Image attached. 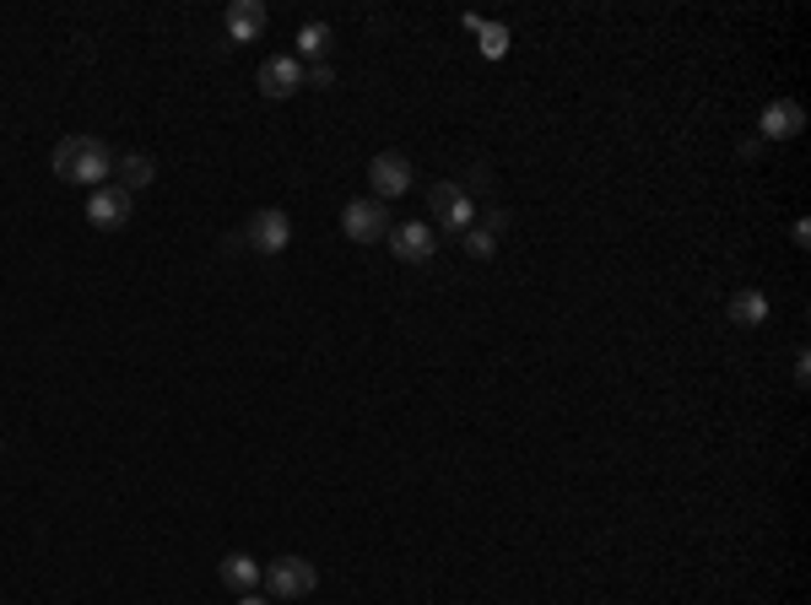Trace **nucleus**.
<instances>
[{"label":"nucleus","instance_id":"nucleus-8","mask_svg":"<svg viewBox=\"0 0 811 605\" xmlns=\"http://www.w3.org/2000/svg\"><path fill=\"white\" fill-rule=\"evenodd\" d=\"M243 239L254 243L260 254H282L287 243H292V216L277 211V205H266V211H254V216H249V233H243Z\"/></svg>","mask_w":811,"mask_h":605},{"label":"nucleus","instance_id":"nucleus-16","mask_svg":"<svg viewBox=\"0 0 811 605\" xmlns=\"http://www.w3.org/2000/svg\"><path fill=\"white\" fill-rule=\"evenodd\" d=\"M465 28H471V33L482 39V54H492V60H498V54L509 49V28H498V22H482V17H465Z\"/></svg>","mask_w":811,"mask_h":605},{"label":"nucleus","instance_id":"nucleus-13","mask_svg":"<svg viewBox=\"0 0 811 605\" xmlns=\"http://www.w3.org/2000/svg\"><path fill=\"white\" fill-rule=\"evenodd\" d=\"M114 179H120L124 195H136V190H147L158 179V162L147 158V152H124V158H114Z\"/></svg>","mask_w":811,"mask_h":605},{"label":"nucleus","instance_id":"nucleus-5","mask_svg":"<svg viewBox=\"0 0 811 605\" xmlns=\"http://www.w3.org/2000/svg\"><path fill=\"white\" fill-rule=\"evenodd\" d=\"M368 184H373V201H401L406 190H411V162L401 152H379V158L368 162Z\"/></svg>","mask_w":811,"mask_h":605},{"label":"nucleus","instance_id":"nucleus-17","mask_svg":"<svg viewBox=\"0 0 811 605\" xmlns=\"http://www.w3.org/2000/svg\"><path fill=\"white\" fill-rule=\"evenodd\" d=\"M460 243H465V254H471V260H492V254H498V239L487 233L482 222H477V228H465V233H460Z\"/></svg>","mask_w":811,"mask_h":605},{"label":"nucleus","instance_id":"nucleus-19","mask_svg":"<svg viewBox=\"0 0 811 605\" xmlns=\"http://www.w3.org/2000/svg\"><path fill=\"white\" fill-rule=\"evenodd\" d=\"M487 233H492V239H498V233H509V211H503V205H492V211H487V222H482Z\"/></svg>","mask_w":811,"mask_h":605},{"label":"nucleus","instance_id":"nucleus-11","mask_svg":"<svg viewBox=\"0 0 811 605\" xmlns=\"http://www.w3.org/2000/svg\"><path fill=\"white\" fill-rule=\"evenodd\" d=\"M266 6L260 0H233L228 11H222V28H228V43H254L266 33Z\"/></svg>","mask_w":811,"mask_h":605},{"label":"nucleus","instance_id":"nucleus-2","mask_svg":"<svg viewBox=\"0 0 811 605\" xmlns=\"http://www.w3.org/2000/svg\"><path fill=\"white\" fill-rule=\"evenodd\" d=\"M428 216L439 222V233H465V228H477V201H471V190L465 184H454V179H439L433 190H428Z\"/></svg>","mask_w":811,"mask_h":605},{"label":"nucleus","instance_id":"nucleus-1","mask_svg":"<svg viewBox=\"0 0 811 605\" xmlns=\"http://www.w3.org/2000/svg\"><path fill=\"white\" fill-rule=\"evenodd\" d=\"M49 162H54V173H60L66 184H81V190H103V184L114 179V152H109V141H98V135H66Z\"/></svg>","mask_w":811,"mask_h":605},{"label":"nucleus","instance_id":"nucleus-3","mask_svg":"<svg viewBox=\"0 0 811 605\" xmlns=\"http://www.w3.org/2000/svg\"><path fill=\"white\" fill-rule=\"evenodd\" d=\"M266 595L271 601H309L314 595V584H320V573L309 557H277V563H266Z\"/></svg>","mask_w":811,"mask_h":605},{"label":"nucleus","instance_id":"nucleus-7","mask_svg":"<svg viewBox=\"0 0 811 605\" xmlns=\"http://www.w3.org/2000/svg\"><path fill=\"white\" fill-rule=\"evenodd\" d=\"M254 87H260V98H271V103L292 98V92L303 87V65H298V54H271V60L260 65Z\"/></svg>","mask_w":811,"mask_h":605},{"label":"nucleus","instance_id":"nucleus-20","mask_svg":"<svg viewBox=\"0 0 811 605\" xmlns=\"http://www.w3.org/2000/svg\"><path fill=\"white\" fill-rule=\"evenodd\" d=\"M811 384V363H807V352H801V357H795V390H807Z\"/></svg>","mask_w":811,"mask_h":605},{"label":"nucleus","instance_id":"nucleus-10","mask_svg":"<svg viewBox=\"0 0 811 605\" xmlns=\"http://www.w3.org/2000/svg\"><path fill=\"white\" fill-rule=\"evenodd\" d=\"M758 130H763L769 141H795V135L807 130V109H801L795 98H773L769 109H763V120H758Z\"/></svg>","mask_w":811,"mask_h":605},{"label":"nucleus","instance_id":"nucleus-15","mask_svg":"<svg viewBox=\"0 0 811 605\" xmlns=\"http://www.w3.org/2000/svg\"><path fill=\"white\" fill-rule=\"evenodd\" d=\"M763 320H769V298H763L758 286H741V292L730 298V324H741V330H758Z\"/></svg>","mask_w":811,"mask_h":605},{"label":"nucleus","instance_id":"nucleus-9","mask_svg":"<svg viewBox=\"0 0 811 605\" xmlns=\"http://www.w3.org/2000/svg\"><path fill=\"white\" fill-rule=\"evenodd\" d=\"M390 243H396V260H406V265H428L439 254V233L428 222H401L390 233Z\"/></svg>","mask_w":811,"mask_h":605},{"label":"nucleus","instance_id":"nucleus-4","mask_svg":"<svg viewBox=\"0 0 811 605\" xmlns=\"http://www.w3.org/2000/svg\"><path fill=\"white\" fill-rule=\"evenodd\" d=\"M341 233L352 243L390 239V205L384 201H347V211H341Z\"/></svg>","mask_w":811,"mask_h":605},{"label":"nucleus","instance_id":"nucleus-21","mask_svg":"<svg viewBox=\"0 0 811 605\" xmlns=\"http://www.w3.org/2000/svg\"><path fill=\"white\" fill-rule=\"evenodd\" d=\"M239 605H266V601H260V595H254V589H249V595H239Z\"/></svg>","mask_w":811,"mask_h":605},{"label":"nucleus","instance_id":"nucleus-6","mask_svg":"<svg viewBox=\"0 0 811 605\" xmlns=\"http://www.w3.org/2000/svg\"><path fill=\"white\" fill-rule=\"evenodd\" d=\"M87 222H92L98 233H120V228H130V195H124L120 184L92 190V195H87Z\"/></svg>","mask_w":811,"mask_h":605},{"label":"nucleus","instance_id":"nucleus-18","mask_svg":"<svg viewBox=\"0 0 811 605\" xmlns=\"http://www.w3.org/2000/svg\"><path fill=\"white\" fill-rule=\"evenodd\" d=\"M303 87H336V65L330 60H320V65H303Z\"/></svg>","mask_w":811,"mask_h":605},{"label":"nucleus","instance_id":"nucleus-14","mask_svg":"<svg viewBox=\"0 0 811 605\" xmlns=\"http://www.w3.org/2000/svg\"><path fill=\"white\" fill-rule=\"evenodd\" d=\"M330 49H336V28L330 22H303L298 28V65H320Z\"/></svg>","mask_w":811,"mask_h":605},{"label":"nucleus","instance_id":"nucleus-12","mask_svg":"<svg viewBox=\"0 0 811 605\" xmlns=\"http://www.w3.org/2000/svg\"><path fill=\"white\" fill-rule=\"evenodd\" d=\"M260 573H266V567L254 563L249 552H228V557L217 563V578H222L233 595H249V589H260Z\"/></svg>","mask_w":811,"mask_h":605}]
</instances>
